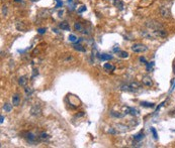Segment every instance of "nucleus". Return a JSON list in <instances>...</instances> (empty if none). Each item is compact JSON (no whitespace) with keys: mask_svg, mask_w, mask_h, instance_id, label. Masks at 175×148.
Here are the masks:
<instances>
[{"mask_svg":"<svg viewBox=\"0 0 175 148\" xmlns=\"http://www.w3.org/2000/svg\"><path fill=\"white\" fill-rule=\"evenodd\" d=\"M132 50L136 53H142L148 50V48L142 43H135L132 45Z\"/></svg>","mask_w":175,"mask_h":148,"instance_id":"nucleus-1","label":"nucleus"},{"mask_svg":"<svg viewBox=\"0 0 175 148\" xmlns=\"http://www.w3.org/2000/svg\"><path fill=\"white\" fill-rule=\"evenodd\" d=\"M30 113H31V115L33 116H41L42 115V109H41V107H39V105H35L32 107V108L30 109Z\"/></svg>","mask_w":175,"mask_h":148,"instance_id":"nucleus-2","label":"nucleus"},{"mask_svg":"<svg viewBox=\"0 0 175 148\" xmlns=\"http://www.w3.org/2000/svg\"><path fill=\"white\" fill-rule=\"evenodd\" d=\"M160 13H161V15H162L163 17H170L171 15V12H170V9L168 8V7H165V6H161V8H160Z\"/></svg>","mask_w":175,"mask_h":148,"instance_id":"nucleus-3","label":"nucleus"},{"mask_svg":"<svg viewBox=\"0 0 175 148\" xmlns=\"http://www.w3.org/2000/svg\"><path fill=\"white\" fill-rule=\"evenodd\" d=\"M142 83L147 87H151L153 85V81L150 76H144L142 78Z\"/></svg>","mask_w":175,"mask_h":148,"instance_id":"nucleus-4","label":"nucleus"},{"mask_svg":"<svg viewBox=\"0 0 175 148\" xmlns=\"http://www.w3.org/2000/svg\"><path fill=\"white\" fill-rule=\"evenodd\" d=\"M153 35L154 36H158V37H165L167 35V32L162 28V29H157L153 31Z\"/></svg>","mask_w":175,"mask_h":148,"instance_id":"nucleus-5","label":"nucleus"},{"mask_svg":"<svg viewBox=\"0 0 175 148\" xmlns=\"http://www.w3.org/2000/svg\"><path fill=\"white\" fill-rule=\"evenodd\" d=\"M23 137H25L26 139H28L29 142H30V143H35L36 139H37V136L35 135V134H32L31 132H26V136H23Z\"/></svg>","mask_w":175,"mask_h":148,"instance_id":"nucleus-6","label":"nucleus"},{"mask_svg":"<svg viewBox=\"0 0 175 148\" xmlns=\"http://www.w3.org/2000/svg\"><path fill=\"white\" fill-rule=\"evenodd\" d=\"M12 104H13V106H18L20 104V96H19L18 94H14V95L12 96Z\"/></svg>","mask_w":175,"mask_h":148,"instance_id":"nucleus-7","label":"nucleus"},{"mask_svg":"<svg viewBox=\"0 0 175 148\" xmlns=\"http://www.w3.org/2000/svg\"><path fill=\"white\" fill-rule=\"evenodd\" d=\"M116 127H117L116 129H117V131H119V132H126L127 130H129V127L126 126V125H124V124H117Z\"/></svg>","mask_w":175,"mask_h":148,"instance_id":"nucleus-8","label":"nucleus"},{"mask_svg":"<svg viewBox=\"0 0 175 148\" xmlns=\"http://www.w3.org/2000/svg\"><path fill=\"white\" fill-rule=\"evenodd\" d=\"M113 4L116 7H117L119 10H123L124 9V2L122 0H114L113 1Z\"/></svg>","mask_w":175,"mask_h":148,"instance_id":"nucleus-9","label":"nucleus"},{"mask_svg":"<svg viewBox=\"0 0 175 148\" xmlns=\"http://www.w3.org/2000/svg\"><path fill=\"white\" fill-rule=\"evenodd\" d=\"M103 69L105 71H107V72H113L114 70H116V66H114L112 64H104Z\"/></svg>","mask_w":175,"mask_h":148,"instance_id":"nucleus-10","label":"nucleus"},{"mask_svg":"<svg viewBox=\"0 0 175 148\" xmlns=\"http://www.w3.org/2000/svg\"><path fill=\"white\" fill-rule=\"evenodd\" d=\"M60 28L63 29V30H69L70 29V26H69V23L68 22H66V21H63L60 23Z\"/></svg>","mask_w":175,"mask_h":148,"instance_id":"nucleus-11","label":"nucleus"},{"mask_svg":"<svg viewBox=\"0 0 175 148\" xmlns=\"http://www.w3.org/2000/svg\"><path fill=\"white\" fill-rule=\"evenodd\" d=\"M74 28H75V30L77 31H80V32H84V28H83V25L80 23V22H76L75 24H74Z\"/></svg>","mask_w":175,"mask_h":148,"instance_id":"nucleus-12","label":"nucleus"},{"mask_svg":"<svg viewBox=\"0 0 175 148\" xmlns=\"http://www.w3.org/2000/svg\"><path fill=\"white\" fill-rule=\"evenodd\" d=\"M143 138H144V133H143V132H140V133L136 134V135H134V140H135V141H137V142L141 141Z\"/></svg>","mask_w":175,"mask_h":148,"instance_id":"nucleus-13","label":"nucleus"},{"mask_svg":"<svg viewBox=\"0 0 175 148\" xmlns=\"http://www.w3.org/2000/svg\"><path fill=\"white\" fill-rule=\"evenodd\" d=\"M99 58L101 60H109L112 58V57L109 55H106V53H102V55H99Z\"/></svg>","mask_w":175,"mask_h":148,"instance_id":"nucleus-14","label":"nucleus"},{"mask_svg":"<svg viewBox=\"0 0 175 148\" xmlns=\"http://www.w3.org/2000/svg\"><path fill=\"white\" fill-rule=\"evenodd\" d=\"M118 57L120 58H129V53L126 51H124V50H119L118 51Z\"/></svg>","mask_w":175,"mask_h":148,"instance_id":"nucleus-15","label":"nucleus"},{"mask_svg":"<svg viewBox=\"0 0 175 148\" xmlns=\"http://www.w3.org/2000/svg\"><path fill=\"white\" fill-rule=\"evenodd\" d=\"M109 114H110L111 117H116V118H122V117H123L122 114L118 113V112H116V111H111Z\"/></svg>","mask_w":175,"mask_h":148,"instance_id":"nucleus-16","label":"nucleus"},{"mask_svg":"<svg viewBox=\"0 0 175 148\" xmlns=\"http://www.w3.org/2000/svg\"><path fill=\"white\" fill-rule=\"evenodd\" d=\"M26 82H28V81H26V79H25V77H20L18 79V84L20 85V86H25V84H26Z\"/></svg>","mask_w":175,"mask_h":148,"instance_id":"nucleus-17","label":"nucleus"},{"mask_svg":"<svg viewBox=\"0 0 175 148\" xmlns=\"http://www.w3.org/2000/svg\"><path fill=\"white\" fill-rule=\"evenodd\" d=\"M39 139H41V140H43V141H45V140H48V139L50 138V136L48 135V134H47V133H44V132L39 134Z\"/></svg>","mask_w":175,"mask_h":148,"instance_id":"nucleus-18","label":"nucleus"},{"mask_svg":"<svg viewBox=\"0 0 175 148\" xmlns=\"http://www.w3.org/2000/svg\"><path fill=\"white\" fill-rule=\"evenodd\" d=\"M11 109H12V106L10 105V104H4V106H3V110L5 111V112H10L11 111Z\"/></svg>","mask_w":175,"mask_h":148,"instance_id":"nucleus-19","label":"nucleus"},{"mask_svg":"<svg viewBox=\"0 0 175 148\" xmlns=\"http://www.w3.org/2000/svg\"><path fill=\"white\" fill-rule=\"evenodd\" d=\"M141 105L143 107H147V108H153L155 106L153 103H148V102H141Z\"/></svg>","mask_w":175,"mask_h":148,"instance_id":"nucleus-20","label":"nucleus"},{"mask_svg":"<svg viewBox=\"0 0 175 148\" xmlns=\"http://www.w3.org/2000/svg\"><path fill=\"white\" fill-rule=\"evenodd\" d=\"M74 49H75L76 50L85 51V49H83V46H82V45H80V44H75V45H74Z\"/></svg>","mask_w":175,"mask_h":148,"instance_id":"nucleus-21","label":"nucleus"},{"mask_svg":"<svg viewBox=\"0 0 175 148\" xmlns=\"http://www.w3.org/2000/svg\"><path fill=\"white\" fill-rule=\"evenodd\" d=\"M127 110L130 111L129 113H130V114H132V115H134V116H136V115H138V114H139V113H138V111H137L136 109H133V108H127Z\"/></svg>","mask_w":175,"mask_h":148,"instance_id":"nucleus-22","label":"nucleus"},{"mask_svg":"<svg viewBox=\"0 0 175 148\" xmlns=\"http://www.w3.org/2000/svg\"><path fill=\"white\" fill-rule=\"evenodd\" d=\"M24 91H25V94L28 96H30L31 95V93H32V90L29 88V87H25L24 88Z\"/></svg>","mask_w":175,"mask_h":148,"instance_id":"nucleus-23","label":"nucleus"},{"mask_svg":"<svg viewBox=\"0 0 175 148\" xmlns=\"http://www.w3.org/2000/svg\"><path fill=\"white\" fill-rule=\"evenodd\" d=\"M153 66H154V63L152 62V63H147L146 64V69H147V71H151L152 70V68H153Z\"/></svg>","mask_w":175,"mask_h":148,"instance_id":"nucleus-24","label":"nucleus"},{"mask_svg":"<svg viewBox=\"0 0 175 148\" xmlns=\"http://www.w3.org/2000/svg\"><path fill=\"white\" fill-rule=\"evenodd\" d=\"M68 38H69V40H70V41H72V42H75V41H77V37H76L75 35H74V34H70Z\"/></svg>","mask_w":175,"mask_h":148,"instance_id":"nucleus-25","label":"nucleus"},{"mask_svg":"<svg viewBox=\"0 0 175 148\" xmlns=\"http://www.w3.org/2000/svg\"><path fill=\"white\" fill-rule=\"evenodd\" d=\"M151 132H152V134H153V136H154V138L155 139H158V135H157V132H156V129L155 128H151Z\"/></svg>","mask_w":175,"mask_h":148,"instance_id":"nucleus-26","label":"nucleus"},{"mask_svg":"<svg viewBox=\"0 0 175 148\" xmlns=\"http://www.w3.org/2000/svg\"><path fill=\"white\" fill-rule=\"evenodd\" d=\"M56 1H57V5H56V7H57V8L62 7V4H63V3H62L61 0H56Z\"/></svg>","mask_w":175,"mask_h":148,"instance_id":"nucleus-27","label":"nucleus"},{"mask_svg":"<svg viewBox=\"0 0 175 148\" xmlns=\"http://www.w3.org/2000/svg\"><path fill=\"white\" fill-rule=\"evenodd\" d=\"M38 32L39 33V34H44V33L46 32V28H39V29H38Z\"/></svg>","mask_w":175,"mask_h":148,"instance_id":"nucleus-28","label":"nucleus"},{"mask_svg":"<svg viewBox=\"0 0 175 148\" xmlns=\"http://www.w3.org/2000/svg\"><path fill=\"white\" fill-rule=\"evenodd\" d=\"M84 10H86V6H81V8H79V9H78V12H79V13H81V12H83Z\"/></svg>","mask_w":175,"mask_h":148,"instance_id":"nucleus-29","label":"nucleus"},{"mask_svg":"<svg viewBox=\"0 0 175 148\" xmlns=\"http://www.w3.org/2000/svg\"><path fill=\"white\" fill-rule=\"evenodd\" d=\"M140 60H141V62H142V63H144L145 65L147 64V60H146V58H145L144 57H141V58H140Z\"/></svg>","mask_w":175,"mask_h":148,"instance_id":"nucleus-30","label":"nucleus"},{"mask_svg":"<svg viewBox=\"0 0 175 148\" xmlns=\"http://www.w3.org/2000/svg\"><path fill=\"white\" fill-rule=\"evenodd\" d=\"M108 132H109V133H112V134H116V131H114V130H113V128H111V129H109V130H108Z\"/></svg>","mask_w":175,"mask_h":148,"instance_id":"nucleus-31","label":"nucleus"},{"mask_svg":"<svg viewBox=\"0 0 175 148\" xmlns=\"http://www.w3.org/2000/svg\"><path fill=\"white\" fill-rule=\"evenodd\" d=\"M5 7H6V6H3V8H2V12L4 13V14L6 13V8H5Z\"/></svg>","mask_w":175,"mask_h":148,"instance_id":"nucleus-32","label":"nucleus"},{"mask_svg":"<svg viewBox=\"0 0 175 148\" xmlns=\"http://www.w3.org/2000/svg\"><path fill=\"white\" fill-rule=\"evenodd\" d=\"M0 118H1V120H0V123L2 124V123H3V121H4V117H3L2 115H1V117H0Z\"/></svg>","mask_w":175,"mask_h":148,"instance_id":"nucleus-33","label":"nucleus"},{"mask_svg":"<svg viewBox=\"0 0 175 148\" xmlns=\"http://www.w3.org/2000/svg\"><path fill=\"white\" fill-rule=\"evenodd\" d=\"M14 1H15V2H18V1H21V0H14Z\"/></svg>","mask_w":175,"mask_h":148,"instance_id":"nucleus-34","label":"nucleus"}]
</instances>
